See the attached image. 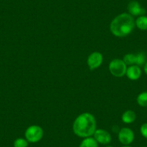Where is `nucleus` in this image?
<instances>
[{
  "label": "nucleus",
  "instance_id": "nucleus-11",
  "mask_svg": "<svg viewBox=\"0 0 147 147\" xmlns=\"http://www.w3.org/2000/svg\"><path fill=\"white\" fill-rule=\"evenodd\" d=\"M136 118V113L131 110H126L122 115V121L124 123H134L135 121Z\"/></svg>",
  "mask_w": 147,
  "mask_h": 147
},
{
  "label": "nucleus",
  "instance_id": "nucleus-7",
  "mask_svg": "<svg viewBox=\"0 0 147 147\" xmlns=\"http://www.w3.org/2000/svg\"><path fill=\"white\" fill-rule=\"evenodd\" d=\"M103 61V56L100 52H93L88 56L87 64L90 70H94L101 66Z\"/></svg>",
  "mask_w": 147,
  "mask_h": 147
},
{
  "label": "nucleus",
  "instance_id": "nucleus-17",
  "mask_svg": "<svg viewBox=\"0 0 147 147\" xmlns=\"http://www.w3.org/2000/svg\"><path fill=\"white\" fill-rule=\"evenodd\" d=\"M144 72H145V74L147 75V61L146 62V63H145V64H144Z\"/></svg>",
  "mask_w": 147,
  "mask_h": 147
},
{
  "label": "nucleus",
  "instance_id": "nucleus-2",
  "mask_svg": "<svg viewBox=\"0 0 147 147\" xmlns=\"http://www.w3.org/2000/svg\"><path fill=\"white\" fill-rule=\"evenodd\" d=\"M136 26L134 17L128 13H122L115 17L110 25L113 35L123 38L132 32Z\"/></svg>",
  "mask_w": 147,
  "mask_h": 147
},
{
  "label": "nucleus",
  "instance_id": "nucleus-3",
  "mask_svg": "<svg viewBox=\"0 0 147 147\" xmlns=\"http://www.w3.org/2000/svg\"><path fill=\"white\" fill-rule=\"evenodd\" d=\"M127 68V65L123 60L119 59H113L109 64L110 72L112 75L116 77H122L125 75Z\"/></svg>",
  "mask_w": 147,
  "mask_h": 147
},
{
  "label": "nucleus",
  "instance_id": "nucleus-15",
  "mask_svg": "<svg viewBox=\"0 0 147 147\" xmlns=\"http://www.w3.org/2000/svg\"><path fill=\"white\" fill-rule=\"evenodd\" d=\"M14 147H28V141L22 138H18L15 140L13 144Z\"/></svg>",
  "mask_w": 147,
  "mask_h": 147
},
{
  "label": "nucleus",
  "instance_id": "nucleus-8",
  "mask_svg": "<svg viewBox=\"0 0 147 147\" xmlns=\"http://www.w3.org/2000/svg\"><path fill=\"white\" fill-rule=\"evenodd\" d=\"M93 138L96 140L98 144H108L111 142L112 137L111 135L107 131L103 129H96L93 134Z\"/></svg>",
  "mask_w": 147,
  "mask_h": 147
},
{
  "label": "nucleus",
  "instance_id": "nucleus-14",
  "mask_svg": "<svg viewBox=\"0 0 147 147\" xmlns=\"http://www.w3.org/2000/svg\"><path fill=\"white\" fill-rule=\"evenodd\" d=\"M137 103L141 107H147V92H143L140 93L138 95L136 99Z\"/></svg>",
  "mask_w": 147,
  "mask_h": 147
},
{
  "label": "nucleus",
  "instance_id": "nucleus-18",
  "mask_svg": "<svg viewBox=\"0 0 147 147\" xmlns=\"http://www.w3.org/2000/svg\"><path fill=\"white\" fill-rule=\"evenodd\" d=\"M122 147H132V146H128V145H124L123 146H122Z\"/></svg>",
  "mask_w": 147,
  "mask_h": 147
},
{
  "label": "nucleus",
  "instance_id": "nucleus-19",
  "mask_svg": "<svg viewBox=\"0 0 147 147\" xmlns=\"http://www.w3.org/2000/svg\"><path fill=\"white\" fill-rule=\"evenodd\" d=\"M106 147H113V146H106Z\"/></svg>",
  "mask_w": 147,
  "mask_h": 147
},
{
  "label": "nucleus",
  "instance_id": "nucleus-6",
  "mask_svg": "<svg viewBox=\"0 0 147 147\" xmlns=\"http://www.w3.org/2000/svg\"><path fill=\"white\" fill-rule=\"evenodd\" d=\"M118 140L123 145H129L134 140V133L131 128H122L118 132Z\"/></svg>",
  "mask_w": 147,
  "mask_h": 147
},
{
  "label": "nucleus",
  "instance_id": "nucleus-20",
  "mask_svg": "<svg viewBox=\"0 0 147 147\" xmlns=\"http://www.w3.org/2000/svg\"><path fill=\"white\" fill-rule=\"evenodd\" d=\"M143 147H145V146H143Z\"/></svg>",
  "mask_w": 147,
  "mask_h": 147
},
{
  "label": "nucleus",
  "instance_id": "nucleus-1",
  "mask_svg": "<svg viewBox=\"0 0 147 147\" xmlns=\"http://www.w3.org/2000/svg\"><path fill=\"white\" fill-rule=\"evenodd\" d=\"M95 118L90 113H84L77 117L73 123V131L77 136L87 138L93 136L96 131Z\"/></svg>",
  "mask_w": 147,
  "mask_h": 147
},
{
  "label": "nucleus",
  "instance_id": "nucleus-9",
  "mask_svg": "<svg viewBox=\"0 0 147 147\" xmlns=\"http://www.w3.org/2000/svg\"><path fill=\"white\" fill-rule=\"evenodd\" d=\"M128 10L132 16H142L146 14V9L141 7L140 4L136 1L130 2L128 5Z\"/></svg>",
  "mask_w": 147,
  "mask_h": 147
},
{
  "label": "nucleus",
  "instance_id": "nucleus-12",
  "mask_svg": "<svg viewBox=\"0 0 147 147\" xmlns=\"http://www.w3.org/2000/svg\"><path fill=\"white\" fill-rule=\"evenodd\" d=\"M135 24L138 29L141 30H147V16L142 15L138 17L136 20Z\"/></svg>",
  "mask_w": 147,
  "mask_h": 147
},
{
  "label": "nucleus",
  "instance_id": "nucleus-4",
  "mask_svg": "<svg viewBox=\"0 0 147 147\" xmlns=\"http://www.w3.org/2000/svg\"><path fill=\"white\" fill-rule=\"evenodd\" d=\"M43 130L39 125H30L25 132V139L30 143H37L40 141L43 136Z\"/></svg>",
  "mask_w": 147,
  "mask_h": 147
},
{
  "label": "nucleus",
  "instance_id": "nucleus-13",
  "mask_svg": "<svg viewBox=\"0 0 147 147\" xmlns=\"http://www.w3.org/2000/svg\"><path fill=\"white\" fill-rule=\"evenodd\" d=\"M80 147H98V143L93 137H87L82 141Z\"/></svg>",
  "mask_w": 147,
  "mask_h": 147
},
{
  "label": "nucleus",
  "instance_id": "nucleus-10",
  "mask_svg": "<svg viewBox=\"0 0 147 147\" xmlns=\"http://www.w3.org/2000/svg\"><path fill=\"white\" fill-rule=\"evenodd\" d=\"M125 75L129 80L135 81L138 80L141 76V69L140 66L136 65H131L127 68Z\"/></svg>",
  "mask_w": 147,
  "mask_h": 147
},
{
  "label": "nucleus",
  "instance_id": "nucleus-16",
  "mask_svg": "<svg viewBox=\"0 0 147 147\" xmlns=\"http://www.w3.org/2000/svg\"><path fill=\"white\" fill-rule=\"evenodd\" d=\"M140 132L144 138H147V123L141 125V128H140Z\"/></svg>",
  "mask_w": 147,
  "mask_h": 147
},
{
  "label": "nucleus",
  "instance_id": "nucleus-5",
  "mask_svg": "<svg viewBox=\"0 0 147 147\" xmlns=\"http://www.w3.org/2000/svg\"><path fill=\"white\" fill-rule=\"evenodd\" d=\"M123 61L126 65H136V66H143L146 62V56L143 52L138 53H128L124 56Z\"/></svg>",
  "mask_w": 147,
  "mask_h": 147
}]
</instances>
